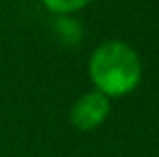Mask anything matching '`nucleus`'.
Wrapping results in <instances>:
<instances>
[{
	"mask_svg": "<svg viewBox=\"0 0 159 157\" xmlns=\"http://www.w3.org/2000/svg\"><path fill=\"white\" fill-rule=\"evenodd\" d=\"M89 74L98 92L120 96L133 91L141 79V61L131 46L111 41L96 48L89 63Z\"/></svg>",
	"mask_w": 159,
	"mask_h": 157,
	"instance_id": "f257e3e1",
	"label": "nucleus"
},
{
	"mask_svg": "<svg viewBox=\"0 0 159 157\" xmlns=\"http://www.w3.org/2000/svg\"><path fill=\"white\" fill-rule=\"evenodd\" d=\"M109 113V100L102 92H87L74 104L70 111V120L72 124L81 129L89 131L98 128Z\"/></svg>",
	"mask_w": 159,
	"mask_h": 157,
	"instance_id": "f03ea898",
	"label": "nucleus"
},
{
	"mask_svg": "<svg viewBox=\"0 0 159 157\" xmlns=\"http://www.w3.org/2000/svg\"><path fill=\"white\" fill-rule=\"evenodd\" d=\"M43 2L54 13H72L85 7L91 0H43Z\"/></svg>",
	"mask_w": 159,
	"mask_h": 157,
	"instance_id": "7ed1b4c3",
	"label": "nucleus"
}]
</instances>
